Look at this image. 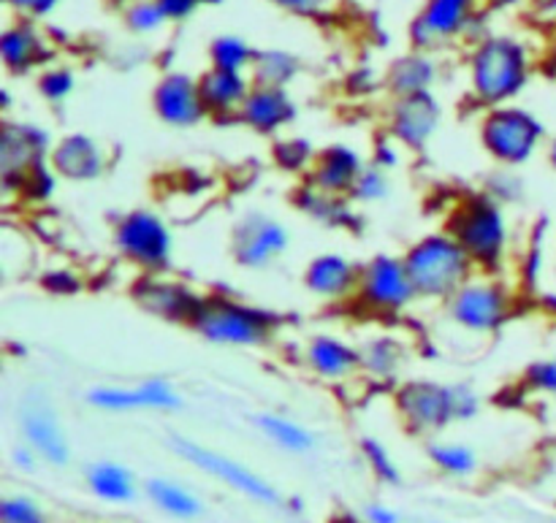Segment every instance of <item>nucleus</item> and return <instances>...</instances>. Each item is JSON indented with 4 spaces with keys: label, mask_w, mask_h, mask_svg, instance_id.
Wrapping results in <instances>:
<instances>
[{
    "label": "nucleus",
    "mask_w": 556,
    "mask_h": 523,
    "mask_svg": "<svg viewBox=\"0 0 556 523\" xmlns=\"http://www.w3.org/2000/svg\"><path fill=\"white\" fill-rule=\"evenodd\" d=\"M358 277H362V269L353 260L329 253L309 260V266L304 269V285L315 296L337 302V298H345L348 293L358 291Z\"/></svg>",
    "instance_id": "aec40b11"
},
{
    "label": "nucleus",
    "mask_w": 556,
    "mask_h": 523,
    "mask_svg": "<svg viewBox=\"0 0 556 523\" xmlns=\"http://www.w3.org/2000/svg\"><path fill=\"white\" fill-rule=\"evenodd\" d=\"M255 426H258V432L264 434L269 443H275L277 448L286 450V454L302 456L315 448L313 432L286 416H271V412H264V416L255 418Z\"/></svg>",
    "instance_id": "cd10ccee"
},
{
    "label": "nucleus",
    "mask_w": 556,
    "mask_h": 523,
    "mask_svg": "<svg viewBox=\"0 0 556 523\" xmlns=\"http://www.w3.org/2000/svg\"><path fill=\"white\" fill-rule=\"evenodd\" d=\"M451 320L472 334H492L508 320L510 296L494 280H467L454 296L445 302Z\"/></svg>",
    "instance_id": "1a4fd4ad"
},
{
    "label": "nucleus",
    "mask_w": 556,
    "mask_h": 523,
    "mask_svg": "<svg viewBox=\"0 0 556 523\" xmlns=\"http://www.w3.org/2000/svg\"><path fill=\"white\" fill-rule=\"evenodd\" d=\"M432 81L434 65L424 54H407V58L396 60V65L389 74V87L396 92V98H410L429 92Z\"/></svg>",
    "instance_id": "c85d7f7f"
},
{
    "label": "nucleus",
    "mask_w": 556,
    "mask_h": 523,
    "mask_svg": "<svg viewBox=\"0 0 556 523\" xmlns=\"http://www.w3.org/2000/svg\"><path fill=\"white\" fill-rule=\"evenodd\" d=\"M288 228L264 212H248L233 228V258L244 269H264L288 250Z\"/></svg>",
    "instance_id": "f8f14e48"
},
{
    "label": "nucleus",
    "mask_w": 556,
    "mask_h": 523,
    "mask_svg": "<svg viewBox=\"0 0 556 523\" xmlns=\"http://www.w3.org/2000/svg\"><path fill=\"white\" fill-rule=\"evenodd\" d=\"M11 461H14L16 467H20V470H36V461H41L36 456V450H30V448H14L11 450Z\"/></svg>",
    "instance_id": "a18cd8bd"
},
{
    "label": "nucleus",
    "mask_w": 556,
    "mask_h": 523,
    "mask_svg": "<svg viewBox=\"0 0 556 523\" xmlns=\"http://www.w3.org/2000/svg\"><path fill=\"white\" fill-rule=\"evenodd\" d=\"M52 152L49 133L30 123H9L0 136V168H3V182H22L30 168L43 163V157Z\"/></svg>",
    "instance_id": "4468645a"
},
{
    "label": "nucleus",
    "mask_w": 556,
    "mask_h": 523,
    "mask_svg": "<svg viewBox=\"0 0 556 523\" xmlns=\"http://www.w3.org/2000/svg\"><path fill=\"white\" fill-rule=\"evenodd\" d=\"M472 90L483 103H500L519 95L530 81V54L519 41L508 36L486 38L476 49L470 63Z\"/></svg>",
    "instance_id": "20e7f679"
},
{
    "label": "nucleus",
    "mask_w": 556,
    "mask_h": 523,
    "mask_svg": "<svg viewBox=\"0 0 556 523\" xmlns=\"http://www.w3.org/2000/svg\"><path fill=\"white\" fill-rule=\"evenodd\" d=\"M394 401L402 421L421 434L440 432L478 412V399L467 385H445L434 380H410L396 391Z\"/></svg>",
    "instance_id": "f03ea898"
},
{
    "label": "nucleus",
    "mask_w": 556,
    "mask_h": 523,
    "mask_svg": "<svg viewBox=\"0 0 556 523\" xmlns=\"http://www.w3.org/2000/svg\"><path fill=\"white\" fill-rule=\"evenodd\" d=\"M172 448L179 459H185L188 464H193L195 470H201L204 475L215 477L223 486H228L231 492L242 494L250 502H258L264 508H280L282 494L271 486L266 477H261L258 472H253L250 467H244L242 461L228 459V456L217 454V450L204 448V445L193 443V439L174 437Z\"/></svg>",
    "instance_id": "0eeeda50"
},
{
    "label": "nucleus",
    "mask_w": 556,
    "mask_h": 523,
    "mask_svg": "<svg viewBox=\"0 0 556 523\" xmlns=\"http://www.w3.org/2000/svg\"><path fill=\"white\" fill-rule=\"evenodd\" d=\"M313 184L324 195H342L351 193L353 184L358 182L364 171V163L356 150L345 144H331L324 152H318L313 163Z\"/></svg>",
    "instance_id": "6ab92c4d"
},
{
    "label": "nucleus",
    "mask_w": 556,
    "mask_h": 523,
    "mask_svg": "<svg viewBox=\"0 0 556 523\" xmlns=\"http://www.w3.org/2000/svg\"><path fill=\"white\" fill-rule=\"evenodd\" d=\"M136 298H139L141 307L161 315V318L177 320V323H190L204 296L188 291V288L179 285V282L144 280L136 288Z\"/></svg>",
    "instance_id": "5701e85b"
},
{
    "label": "nucleus",
    "mask_w": 556,
    "mask_h": 523,
    "mask_svg": "<svg viewBox=\"0 0 556 523\" xmlns=\"http://www.w3.org/2000/svg\"><path fill=\"white\" fill-rule=\"evenodd\" d=\"M548 163H552V168L556 171V139L548 141Z\"/></svg>",
    "instance_id": "de8ad7c7"
},
{
    "label": "nucleus",
    "mask_w": 556,
    "mask_h": 523,
    "mask_svg": "<svg viewBox=\"0 0 556 523\" xmlns=\"http://www.w3.org/2000/svg\"><path fill=\"white\" fill-rule=\"evenodd\" d=\"M54 174L71 179V182H87V179L101 177L106 166V155L98 146V141L87 133H68L52 146L49 152Z\"/></svg>",
    "instance_id": "a211bd4d"
},
{
    "label": "nucleus",
    "mask_w": 556,
    "mask_h": 523,
    "mask_svg": "<svg viewBox=\"0 0 556 523\" xmlns=\"http://www.w3.org/2000/svg\"><path fill=\"white\" fill-rule=\"evenodd\" d=\"M190 326L215 345L255 347L269 342L275 320L261 309L231 302L226 296H204Z\"/></svg>",
    "instance_id": "39448f33"
},
{
    "label": "nucleus",
    "mask_w": 556,
    "mask_h": 523,
    "mask_svg": "<svg viewBox=\"0 0 556 523\" xmlns=\"http://www.w3.org/2000/svg\"><path fill=\"white\" fill-rule=\"evenodd\" d=\"M525 378H527V385H530L532 391L556 399V356L532 363V367L527 369Z\"/></svg>",
    "instance_id": "ea45409f"
},
{
    "label": "nucleus",
    "mask_w": 556,
    "mask_h": 523,
    "mask_svg": "<svg viewBox=\"0 0 556 523\" xmlns=\"http://www.w3.org/2000/svg\"><path fill=\"white\" fill-rule=\"evenodd\" d=\"M489 3H492V5H514V3H519V0H489Z\"/></svg>",
    "instance_id": "09e8293b"
},
{
    "label": "nucleus",
    "mask_w": 556,
    "mask_h": 523,
    "mask_svg": "<svg viewBox=\"0 0 556 523\" xmlns=\"http://www.w3.org/2000/svg\"><path fill=\"white\" fill-rule=\"evenodd\" d=\"M362 356V369L372 372L375 378H394L405 361V347L394 336H375L358 350Z\"/></svg>",
    "instance_id": "c756f323"
},
{
    "label": "nucleus",
    "mask_w": 556,
    "mask_h": 523,
    "mask_svg": "<svg viewBox=\"0 0 556 523\" xmlns=\"http://www.w3.org/2000/svg\"><path fill=\"white\" fill-rule=\"evenodd\" d=\"M304 361L324 380H345L362 369V356L356 347L331 334L313 336L304 347Z\"/></svg>",
    "instance_id": "b1692460"
},
{
    "label": "nucleus",
    "mask_w": 556,
    "mask_h": 523,
    "mask_svg": "<svg viewBox=\"0 0 556 523\" xmlns=\"http://www.w3.org/2000/svg\"><path fill=\"white\" fill-rule=\"evenodd\" d=\"M0 54H3L5 68L20 74V71H30L33 65L43 63L49 52L47 43L30 25H14L0 36Z\"/></svg>",
    "instance_id": "a878e982"
},
{
    "label": "nucleus",
    "mask_w": 556,
    "mask_h": 523,
    "mask_svg": "<svg viewBox=\"0 0 556 523\" xmlns=\"http://www.w3.org/2000/svg\"><path fill=\"white\" fill-rule=\"evenodd\" d=\"M147 497L152 499V505L161 513L172 515L177 521H193L204 513L201 499L193 492H188L182 483L168 481V477H152V481H147Z\"/></svg>",
    "instance_id": "bb28decb"
},
{
    "label": "nucleus",
    "mask_w": 556,
    "mask_h": 523,
    "mask_svg": "<svg viewBox=\"0 0 556 523\" xmlns=\"http://www.w3.org/2000/svg\"><path fill=\"white\" fill-rule=\"evenodd\" d=\"M356 293L367 307L380 309V312H400L418 298L405 258H394V255H375L372 260H367L362 266Z\"/></svg>",
    "instance_id": "9d476101"
},
{
    "label": "nucleus",
    "mask_w": 556,
    "mask_h": 523,
    "mask_svg": "<svg viewBox=\"0 0 556 523\" xmlns=\"http://www.w3.org/2000/svg\"><path fill=\"white\" fill-rule=\"evenodd\" d=\"M440 125V106L429 92L400 98L391 112V133L410 150H424Z\"/></svg>",
    "instance_id": "f3484780"
},
{
    "label": "nucleus",
    "mask_w": 556,
    "mask_h": 523,
    "mask_svg": "<svg viewBox=\"0 0 556 523\" xmlns=\"http://www.w3.org/2000/svg\"><path fill=\"white\" fill-rule=\"evenodd\" d=\"M407 275L421 298H443L448 302L467 280H472L470 255L451 233H429L418 239L405 253Z\"/></svg>",
    "instance_id": "f257e3e1"
},
{
    "label": "nucleus",
    "mask_w": 556,
    "mask_h": 523,
    "mask_svg": "<svg viewBox=\"0 0 556 523\" xmlns=\"http://www.w3.org/2000/svg\"><path fill=\"white\" fill-rule=\"evenodd\" d=\"M20 426L22 434H25L27 448L36 450L38 459L47 461V464L52 467H68V437H65L58 412H54L52 401H49L47 396L33 391V394L22 401Z\"/></svg>",
    "instance_id": "9b49d317"
},
{
    "label": "nucleus",
    "mask_w": 556,
    "mask_h": 523,
    "mask_svg": "<svg viewBox=\"0 0 556 523\" xmlns=\"http://www.w3.org/2000/svg\"><path fill=\"white\" fill-rule=\"evenodd\" d=\"M9 5H14L16 11H25V14L33 16H43L60 3V0H5Z\"/></svg>",
    "instance_id": "37998d69"
},
{
    "label": "nucleus",
    "mask_w": 556,
    "mask_h": 523,
    "mask_svg": "<svg viewBox=\"0 0 556 523\" xmlns=\"http://www.w3.org/2000/svg\"><path fill=\"white\" fill-rule=\"evenodd\" d=\"M152 106L157 117L174 128H190L206 117L204 98H201L199 81L188 74H168L157 81L152 92Z\"/></svg>",
    "instance_id": "2eb2a0df"
},
{
    "label": "nucleus",
    "mask_w": 556,
    "mask_h": 523,
    "mask_svg": "<svg viewBox=\"0 0 556 523\" xmlns=\"http://www.w3.org/2000/svg\"><path fill=\"white\" fill-rule=\"evenodd\" d=\"M199 90L201 98H204L206 114H212V117H239L244 101L253 92V85L244 74L210 68L199 79Z\"/></svg>",
    "instance_id": "412c9836"
},
{
    "label": "nucleus",
    "mask_w": 556,
    "mask_h": 523,
    "mask_svg": "<svg viewBox=\"0 0 556 523\" xmlns=\"http://www.w3.org/2000/svg\"><path fill=\"white\" fill-rule=\"evenodd\" d=\"M472 11H476V0H429L427 9L410 27L413 43L418 49L440 47L443 41L467 30V25L472 22Z\"/></svg>",
    "instance_id": "dca6fc26"
},
{
    "label": "nucleus",
    "mask_w": 556,
    "mask_h": 523,
    "mask_svg": "<svg viewBox=\"0 0 556 523\" xmlns=\"http://www.w3.org/2000/svg\"><path fill=\"white\" fill-rule=\"evenodd\" d=\"M85 481L101 502L125 505L136 499L134 472L128 467L117 464V461H96V464L87 467Z\"/></svg>",
    "instance_id": "393cba45"
},
{
    "label": "nucleus",
    "mask_w": 556,
    "mask_h": 523,
    "mask_svg": "<svg viewBox=\"0 0 556 523\" xmlns=\"http://www.w3.org/2000/svg\"><path fill=\"white\" fill-rule=\"evenodd\" d=\"M313 150H309V141L304 139H286L275 144V161L277 166H282L286 171H302V168L313 166L315 163Z\"/></svg>",
    "instance_id": "c9c22d12"
},
{
    "label": "nucleus",
    "mask_w": 556,
    "mask_h": 523,
    "mask_svg": "<svg viewBox=\"0 0 556 523\" xmlns=\"http://www.w3.org/2000/svg\"><path fill=\"white\" fill-rule=\"evenodd\" d=\"M85 399L103 412H172L182 407V399L166 380H144L136 385H101V388H92Z\"/></svg>",
    "instance_id": "ddd939ff"
},
{
    "label": "nucleus",
    "mask_w": 556,
    "mask_h": 523,
    "mask_svg": "<svg viewBox=\"0 0 556 523\" xmlns=\"http://www.w3.org/2000/svg\"><path fill=\"white\" fill-rule=\"evenodd\" d=\"M210 58L212 68L233 71V74H244V71L255 63V52L248 47V41L239 36L215 38L210 47Z\"/></svg>",
    "instance_id": "2f4dec72"
},
{
    "label": "nucleus",
    "mask_w": 556,
    "mask_h": 523,
    "mask_svg": "<svg viewBox=\"0 0 556 523\" xmlns=\"http://www.w3.org/2000/svg\"><path fill=\"white\" fill-rule=\"evenodd\" d=\"M445 233H451L481 269H497L508 253L510 233L505 212L486 195H470L456 204Z\"/></svg>",
    "instance_id": "7ed1b4c3"
},
{
    "label": "nucleus",
    "mask_w": 556,
    "mask_h": 523,
    "mask_svg": "<svg viewBox=\"0 0 556 523\" xmlns=\"http://www.w3.org/2000/svg\"><path fill=\"white\" fill-rule=\"evenodd\" d=\"M296 117L291 95L282 87H253L239 119L258 133H277Z\"/></svg>",
    "instance_id": "4be33fe9"
},
{
    "label": "nucleus",
    "mask_w": 556,
    "mask_h": 523,
    "mask_svg": "<svg viewBox=\"0 0 556 523\" xmlns=\"http://www.w3.org/2000/svg\"><path fill=\"white\" fill-rule=\"evenodd\" d=\"M38 90H41V95L47 98V101H63V98H68L71 90H74V74L65 68L47 71V74H41V79H38Z\"/></svg>",
    "instance_id": "58836bf2"
},
{
    "label": "nucleus",
    "mask_w": 556,
    "mask_h": 523,
    "mask_svg": "<svg viewBox=\"0 0 556 523\" xmlns=\"http://www.w3.org/2000/svg\"><path fill=\"white\" fill-rule=\"evenodd\" d=\"M0 523H49V519L36 499L25 494H9L0 502Z\"/></svg>",
    "instance_id": "f704fd0d"
},
{
    "label": "nucleus",
    "mask_w": 556,
    "mask_h": 523,
    "mask_svg": "<svg viewBox=\"0 0 556 523\" xmlns=\"http://www.w3.org/2000/svg\"><path fill=\"white\" fill-rule=\"evenodd\" d=\"M299 71L296 60L286 52H261L255 54L253 79L255 87H286Z\"/></svg>",
    "instance_id": "473e14b6"
},
{
    "label": "nucleus",
    "mask_w": 556,
    "mask_h": 523,
    "mask_svg": "<svg viewBox=\"0 0 556 523\" xmlns=\"http://www.w3.org/2000/svg\"><path fill=\"white\" fill-rule=\"evenodd\" d=\"M114 242L130 264L147 271L166 269L168 260H172V231L155 212L136 209L125 215L114 231Z\"/></svg>",
    "instance_id": "6e6552de"
},
{
    "label": "nucleus",
    "mask_w": 556,
    "mask_h": 523,
    "mask_svg": "<svg viewBox=\"0 0 556 523\" xmlns=\"http://www.w3.org/2000/svg\"><path fill=\"white\" fill-rule=\"evenodd\" d=\"M362 454L378 481L389 483V486H396V483L402 481V472H400V467H396L394 456H391L389 450L378 443V439H372V437L362 439Z\"/></svg>",
    "instance_id": "72a5a7b5"
},
{
    "label": "nucleus",
    "mask_w": 556,
    "mask_h": 523,
    "mask_svg": "<svg viewBox=\"0 0 556 523\" xmlns=\"http://www.w3.org/2000/svg\"><path fill=\"white\" fill-rule=\"evenodd\" d=\"M204 0H157V5L163 9L166 20H185V16L193 14Z\"/></svg>",
    "instance_id": "a19ab883"
},
{
    "label": "nucleus",
    "mask_w": 556,
    "mask_h": 523,
    "mask_svg": "<svg viewBox=\"0 0 556 523\" xmlns=\"http://www.w3.org/2000/svg\"><path fill=\"white\" fill-rule=\"evenodd\" d=\"M271 3H277L280 9H286V11H293V14L309 16V14H318V11H324L331 0H271Z\"/></svg>",
    "instance_id": "79ce46f5"
},
{
    "label": "nucleus",
    "mask_w": 556,
    "mask_h": 523,
    "mask_svg": "<svg viewBox=\"0 0 556 523\" xmlns=\"http://www.w3.org/2000/svg\"><path fill=\"white\" fill-rule=\"evenodd\" d=\"M429 459L440 472L454 477H467L478 470L476 448L465 443H429Z\"/></svg>",
    "instance_id": "7c9ffc66"
},
{
    "label": "nucleus",
    "mask_w": 556,
    "mask_h": 523,
    "mask_svg": "<svg viewBox=\"0 0 556 523\" xmlns=\"http://www.w3.org/2000/svg\"><path fill=\"white\" fill-rule=\"evenodd\" d=\"M329 523H367V521L356 519V515H351V513H342V515H334Z\"/></svg>",
    "instance_id": "49530a36"
},
{
    "label": "nucleus",
    "mask_w": 556,
    "mask_h": 523,
    "mask_svg": "<svg viewBox=\"0 0 556 523\" xmlns=\"http://www.w3.org/2000/svg\"><path fill=\"white\" fill-rule=\"evenodd\" d=\"M389 174L380 166H367L358 177V182L353 184L351 195L356 201H364V204H372V201H380L389 195Z\"/></svg>",
    "instance_id": "e433bc0d"
},
{
    "label": "nucleus",
    "mask_w": 556,
    "mask_h": 523,
    "mask_svg": "<svg viewBox=\"0 0 556 523\" xmlns=\"http://www.w3.org/2000/svg\"><path fill=\"white\" fill-rule=\"evenodd\" d=\"M546 128L535 114L516 106H497L483 117L481 141L489 155L505 166H521L541 150Z\"/></svg>",
    "instance_id": "423d86ee"
},
{
    "label": "nucleus",
    "mask_w": 556,
    "mask_h": 523,
    "mask_svg": "<svg viewBox=\"0 0 556 523\" xmlns=\"http://www.w3.org/2000/svg\"><path fill=\"white\" fill-rule=\"evenodd\" d=\"M362 519L367 523H402L400 513L391 508H386V505H367Z\"/></svg>",
    "instance_id": "c03bdc74"
},
{
    "label": "nucleus",
    "mask_w": 556,
    "mask_h": 523,
    "mask_svg": "<svg viewBox=\"0 0 556 523\" xmlns=\"http://www.w3.org/2000/svg\"><path fill=\"white\" fill-rule=\"evenodd\" d=\"M125 16H128L130 30L136 33H152L166 22V14H163V9L157 5V0H139V3L130 5Z\"/></svg>",
    "instance_id": "4c0bfd02"
}]
</instances>
